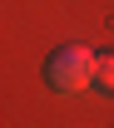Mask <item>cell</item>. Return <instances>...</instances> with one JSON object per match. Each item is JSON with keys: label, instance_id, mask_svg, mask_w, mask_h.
Segmentation results:
<instances>
[{"label": "cell", "instance_id": "cell-2", "mask_svg": "<svg viewBox=\"0 0 114 128\" xmlns=\"http://www.w3.org/2000/svg\"><path fill=\"white\" fill-rule=\"evenodd\" d=\"M94 84L104 89V94H114V54H99L94 59Z\"/></svg>", "mask_w": 114, "mask_h": 128}, {"label": "cell", "instance_id": "cell-1", "mask_svg": "<svg viewBox=\"0 0 114 128\" xmlns=\"http://www.w3.org/2000/svg\"><path fill=\"white\" fill-rule=\"evenodd\" d=\"M94 49L84 44H60L55 54L45 59V84L55 94H84L89 84H94Z\"/></svg>", "mask_w": 114, "mask_h": 128}]
</instances>
